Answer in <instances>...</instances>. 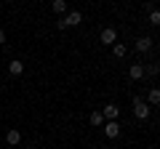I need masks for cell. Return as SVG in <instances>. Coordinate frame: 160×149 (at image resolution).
Instances as JSON below:
<instances>
[{
	"instance_id": "6da1fadb",
	"label": "cell",
	"mask_w": 160,
	"mask_h": 149,
	"mask_svg": "<svg viewBox=\"0 0 160 149\" xmlns=\"http://www.w3.org/2000/svg\"><path fill=\"white\" fill-rule=\"evenodd\" d=\"M80 22H83V13H80V11H69L64 19H59V27H62V29H67V27H78Z\"/></svg>"
},
{
	"instance_id": "7a4b0ae2",
	"label": "cell",
	"mask_w": 160,
	"mask_h": 149,
	"mask_svg": "<svg viewBox=\"0 0 160 149\" xmlns=\"http://www.w3.org/2000/svg\"><path fill=\"white\" fill-rule=\"evenodd\" d=\"M133 115H136L139 120H147V117H149V107H147V101H144L142 96L133 99Z\"/></svg>"
},
{
	"instance_id": "3957f363",
	"label": "cell",
	"mask_w": 160,
	"mask_h": 149,
	"mask_svg": "<svg viewBox=\"0 0 160 149\" xmlns=\"http://www.w3.org/2000/svg\"><path fill=\"white\" fill-rule=\"evenodd\" d=\"M99 40H102L104 46H115V43H118V32H115V27H104L102 35H99Z\"/></svg>"
},
{
	"instance_id": "277c9868",
	"label": "cell",
	"mask_w": 160,
	"mask_h": 149,
	"mask_svg": "<svg viewBox=\"0 0 160 149\" xmlns=\"http://www.w3.org/2000/svg\"><path fill=\"white\" fill-rule=\"evenodd\" d=\"M133 48H136L139 53H149V51H152V37H147V35H144V37H139V40L133 43Z\"/></svg>"
},
{
	"instance_id": "5b68a950",
	"label": "cell",
	"mask_w": 160,
	"mask_h": 149,
	"mask_svg": "<svg viewBox=\"0 0 160 149\" xmlns=\"http://www.w3.org/2000/svg\"><path fill=\"white\" fill-rule=\"evenodd\" d=\"M104 136H107V138H118V136H120V125H118L115 120L104 123Z\"/></svg>"
},
{
	"instance_id": "8992f818",
	"label": "cell",
	"mask_w": 160,
	"mask_h": 149,
	"mask_svg": "<svg viewBox=\"0 0 160 149\" xmlns=\"http://www.w3.org/2000/svg\"><path fill=\"white\" fill-rule=\"evenodd\" d=\"M102 115L107 117V120H115V117L120 115V107H118V104H107V107L102 109Z\"/></svg>"
},
{
	"instance_id": "52a82bcc",
	"label": "cell",
	"mask_w": 160,
	"mask_h": 149,
	"mask_svg": "<svg viewBox=\"0 0 160 149\" xmlns=\"http://www.w3.org/2000/svg\"><path fill=\"white\" fill-rule=\"evenodd\" d=\"M147 107H160V88H152L147 93Z\"/></svg>"
},
{
	"instance_id": "ba28073f",
	"label": "cell",
	"mask_w": 160,
	"mask_h": 149,
	"mask_svg": "<svg viewBox=\"0 0 160 149\" xmlns=\"http://www.w3.org/2000/svg\"><path fill=\"white\" fill-rule=\"evenodd\" d=\"M6 141H8V147H16V144L22 141V133L13 128V131H8V133H6Z\"/></svg>"
},
{
	"instance_id": "9c48e42d",
	"label": "cell",
	"mask_w": 160,
	"mask_h": 149,
	"mask_svg": "<svg viewBox=\"0 0 160 149\" xmlns=\"http://www.w3.org/2000/svg\"><path fill=\"white\" fill-rule=\"evenodd\" d=\"M8 72H11V74H13V77H19V74H22V72H24V64H22V61H19V59H13V61H11V64H8Z\"/></svg>"
},
{
	"instance_id": "30bf717a",
	"label": "cell",
	"mask_w": 160,
	"mask_h": 149,
	"mask_svg": "<svg viewBox=\"0 0 160 149\" xmlns=\"http://www.w3.org/2000/svg\"><path fill=\"white\" fill-rule=\"evenodd\" d=\"M128 74H131V80H142L144 77V67L142 64H133V67L128 69Z\"/></svg>"
},
{
	"instance_id": "8fae6325",
	"label": "cell",
	"mask_w": 160,
	"mask_h": 149,
	"mask_svg": "<svg viewBox=\"0 0 160 149\" xmlns=\"http://www.w3.org/2000/svg\"><path fill=\"white\" fill-rule=\"evenodd\" d=\"M91 125H96V128L104 125V115L102 112H91Z\"/></svg>"
},
{
	"instance_id": "7c38bea8",
	"label": "cell",
	"mask_w": 160,
	"mask_h": 149,
	"mask_svg": "<svg viewBox=\"0 0 160 149\" xmlns=\"http://www.w3.org/2000/svg\"><path fill=\"white\" fill-rule=\"evenodd\" d=\"M112 51H115V56H118V59H123V56L128 53V48L123 46V43H115V46H112Z\"/></svg>"
},
{
	"instance_id": "4fadbf2b",
	"label": "cell",
	"mask_w": 160,
	"mask_h": 149,
	"mask_svg": "<svg viewBox=\"0 0 160 149\" xmlns=\"http://www.w3.org/2000/svg\"><path fill=\"white\" fill-rule=\"evenodd\" d=\"M144 74H149V77L160 74V64H147V67H144Z\"/></svg>"
},
{
	"instance_id": "5bb4252c",
	"label": "cell",
	"mask_w": 160,
	"mask_h": 149,
	"mask_svg": "<svg viewBox=\"0 0 160 149\" xmlns=\"http://www.w3.org/2000/svg\"><path fill=\"white\" fill-rule=\"evenodd\" d=\"M149 24L160 27V8H152V11H149Z\"/></svg>"
},
{
	"instance_id": "9a60e30c",
	"label": "cell",
	"mask_w": 160,
	"mask_h": 149,
	"mask_svg": "<svg viewBox=\"0 0 160 149\" xmlns=\"http://www.w3.org/2000/svg\"><path fill=\"white\" fill-rule=\"evenodd\" d=\"M53 11H56V13H64V11H67V3H64V0H53Z\"/></svg>"
},
{
	"instance_id": "2e32d148",
	"label": "cell",
	"mask_w": 160,
	"mask_h": 149,
	"mask_svg": "<svg viewBox=\"0 0 160 149\" xmlns=\"http://www.w3.org/2000/svg\"><path fill=\"white\" fill-rule=\"evenodd\" d=\"M0 46H6V32L0 29Z\"/></svg>"
}]
</instances>
